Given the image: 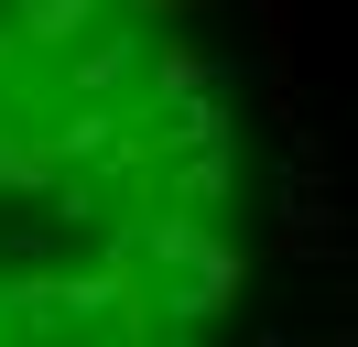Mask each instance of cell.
<instances>
[{"instance_id": "obj_1", "label": "cell", "mask_w": 358, "mask_h": 347, "mask_svg": "<svg viewBox=\"0 0 358 347\" xmlns=\"http://www.w3.org/2000/svg\"><path fill=\"white\" fill-rule=\"evenodd\" d=\"M66 141H55V130H11V120H0V195H44V206H55V195H66Z\"/></svg>"}, {"instance_id": "obj_2", "label": "cell", "mask_w": 358, "mask_h": 347, "mask_svg": "<svg viewBox=\"0 0 358 347\" xmlns=\"http://www.w3.org/2000/svg\"><path fill=\"white\" fill-rule=\"evenodd\" d=\"M163 195H174V206H196V217H217L228 195H239V152H228V141L163 152Z\"/></svg>"}, {"instance_id": "obj_3", "label": "cell", "mask_w": 358, "mask_h": 347, "mask_svg": "<svg viewBox=\"0 0 358 347\" xmlns=\"http://www.w3.org/2000/svg\"><path fill=\"white\" fill-rule=\"evenodd\" d=\"M98 22H109V0H11V33H22L33 55H76Z\"/></svg>"}, {"instance_id": "obj_4", "label": "cell", "mask_w": 358, "mask_h": 347, "mask_svg": "<svg viewBox=\"0 0 358 347\" xmlns=\"http://www.w3.org/2000/svg\"><path fill=\"white\" fill-rule=\"evenodd\" d=\"M196 87H228L217 55H206V43H185V33H163L152 65H141V108H174V98H196Z\"/></svg>"}, {"instance_id": "obj_5", "label": "cell", "mask_w": 358, "mask_h": 347, "mask_svg": "<svg viewBox=\"0 0 358 347\" xmlns=\"http://www.w3.org/2000/svg\"><path fill=\"white\" fill-rule=\"evenodd\" d=\"M141 65H152V43H131V33H109V43H87V55L66 65V98H120V87H131V98H141Z\"/></svg>"}, {"instance_id": "obj_6", "label": "cell", "mask_w": 358, "mask_h": 347, "mask_svg": "<svg viewBox=\"0 0 358 347\" xmlns=\"http://www.w3.org/2000/svg\"><path fill=\"white\" fill-rule=\"evenodd\" d=\"M152 130H163V152H196V141H228V87H196V98L152 108Z\"/></svg>"}, {"instance_id": "obj_7", "label": "cell", "mask_w": 358, "mask_h": 347, "mask_svg": "<svg viewBox=\"0 0 358 347\" xmlns=\"http://www.w3.org/2000/svg\"><path fill=\"white\" fill-rule=\"evenodd\" d=\"M120 11H152V0H120Z\"/></svg>"}]
</instances>
